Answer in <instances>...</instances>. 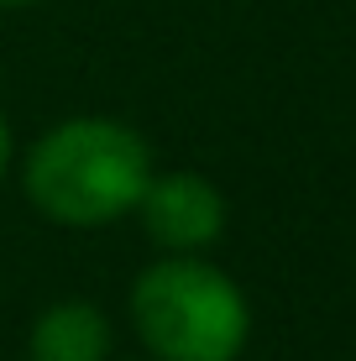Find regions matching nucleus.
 Masks as SVG:
<instances>
[{"instance_id": "20e7f679", "label": "nucleus", "mask_w": 356, "mask_h": 361, "mask_svg": "<svg viewBox=\"0 0 356 361\" xmlns=\"http://www.w3.org/2000/svg\"><path fill=\"white\" fill-rule=\"evenodd\" d=\"M110 325L94 304H58L32 330V361H105Z\"/></svg>"}, {"instance_id": "423d86ee", "label": "nucleus", "mask_w": 356, "mask_h": 361, "mask_svg": "<svg viewBox=\"0 0 356 361\" xmlns=\"http://www.w3.org/2000/svg\"><path fill=\"white\" fill-rule=\"evenodd\" d=\"M0 6H32V0H0Z\"/></svg>"}, {"instance_id": "39448f33", "label": "nucleus", "mask_w": 356, "mask_h": 361, "mask_svg": "<svg viewBox=\"0 0 356 361\" xmlns=\"http://www.w3.org/2000/svg\"><path fill=\"white\" fill-rule=\"evenodd\" d=\"M6 163H11V131H6V121H0V173H6Z\"/></svg>"}, {"instance_id": "f03ea898", "label": "nucleus", "mask_w": 356, "mask_h": 361, "mask_svg": "<svg viewBox=\"0 0 356 361\" xmlns=\"http://www.w3.org/2000/svg\"><path fill=\"white\" fill-rule=\"evenodd\" d=\"M131 314L163 361H236L252 330L241 288L200 257L152 262L131 288Z\"/></svg>"}, {"instance_id": "f257e3e1", "label": "nucleus", "mask_w": 356, "mask_h": 361, "mask_svg": "<svg viewBox=\"0 0 356 361\" xmlns=\"http://www.w3.org/2000/svg\"><path fill=\"white\" fill-rule=\"evenodd\" d=\"M152 183V147L121 121H68L27 157V194L63 226H100L137 209Z\"/></svg>"}, {"instance_id": "7ed1b4c3", "label": "nucleus", "mask_w": 356, "mask_h": 361, "mask_svg": "<svg viewBox=\"0 0 356 361\" xmlns=\"http://www.w3.org/2000/svg\"><path fill=\"white\" fill-rule=\"evenodd\" d=\"M147 235L173 252H200L210 246L220 231H226V199H220L215 183H204L200 173H168V178H152L137 199Z\"/></svg>"}]
</instances>
